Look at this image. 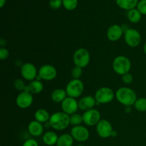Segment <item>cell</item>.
<instances>
[{
	"label": "cell",
	"mask_w": 146,
	"mask_h": 146,
	"mask_svg": "<svg viewBox=\"0 0 146 146\" xmlns=\"http://www.w3.org/2000/svg\"><path fill=\"white\" fill-rule=\"evenodd\" d=\"M115 98L124 106H132L136 101L135 91L129 87H121L115 91Z\"/></svg>",
	"instance_id": "6da1fadb"
},
{
	"label": "cell",
	"mask_w": 146,
	"mask_h": 146,
	"mask_svg": "<svg viewBox=\"0 0 146 146\" xmlns=\"http://www.w3.org/2000/svg\"><path fill=\"white\" fill-rule=\"evenodd\" d=\"M48 123L53 129L64 131L70 125V116L63 111L55 112L51 115Z\"/></svg>",
	"instance_id": "7a4b0ae2"
},
{
	"label": "cell",
	"mask_w": 146,
	"mask_h": 146,
	"mask_svg": "<svg viewBox=\"0 0 146 146\" xmlns=\"http://www.w3.org/2000/svg\"><path fill=\"white\" fill-rule=\"evenodd\" d=\"M112 68L115 74L123 76L130 72L131 69V61L125 56H118L113 61Z\"/></svg>",
	"instance_id": "3957f363"
},
{
	"label": "cell",
	"mask_w": 146,
	"mask_h": 146,
	"mask_svg": "<svg viewBox=\"0 0 146 146\" xmlns=\"http://www.w3.org/2000/svg\"><path fill=\"white\" fill-rule=\"evenodd\" d=\"M94 97L97 104H107L111 103L114 99L115 97V93H114L112 88L104 86L97 90Z\"/></svg>",
	"instance_id": "277c9868"
},
{
	"label": "cell",
	"mask_w": 146,
	"mask_h": 146,
	"mask_svg": "<svg viewBox=\"0 0 146 146\" xmlns=\"http://www.w3.org/2000/svg\"><path fill=\"white\" fill-rule=\"evenodd\" d=\"M65 90L68 96L77 98L84 93V84L81 80L73 78L67 84Z\"/></svg>",
	"instance_id": "5b68a950"
},
{
	"label": "cell",
	"mask_w": 146,
	"mask_h": 146,
	"mask_svg": "<svg viewBox=\"0 0 146 146\" xmlns=\"http://www.w3.org/2000/svg\"><path fill=\"white\" fill-rule=\"evenodd\" d=\"M91 60L90 53L86 48H79L76 49L73 56V61L76 66L84 68L88 65Z\"/></svg>",
	"instance_id": "8992f818"
},
{
	"label": "cell",
	"mask_w": 146,
	"mask_h": 146,
	"mask_svg": "<svg viewBox=\"0 0 146 146\" xmlns=\"http://www.w3.org/2000/svg\"><path fill=\"white\" fill-rule=\"evenodd\" d=\"M124 40L127 45L131 48L138 46L141 42V35L138 30L130 28L124 32Z\"/></svg>",
	"instance_id": "52a82bcc"
},
{
	"label": "cell",
	"mask_w": 146,
	"mask_h": 146,
	"mask_svg": "<svg viewBox=\"0 0 146 146\" xmlns=\"http://www.w3.org/2000/svg\"><path fill=\"white\" fill-rule=\"evenodd\" d=\"M21 76L24 79L29 81H32L36 79L38 71H37L36 67L30 62L24 63L21 66L20 68Z\"/></svg>",
	"instance_id": "ba28073f"
},
{
	"label": "cell",
	"mask_w": 146,
	"mask_h": 146,
	"mask_svg": "<svg viewBox=\"0 0 146 146\" xmlns=\"http://www.w3.org/2000/svg\"><path fill=\"white\" fill-rule=\"evenodd\" d=\"M114 131L112 124L106 119H101L96 125V132L98 136L101 138H108L112 137Z\"/></svg>",
	"instance_id": "9c48e42d"
},
{
	"label": "cell",
	"mask_w": 146,
	"mask_h": 146,
	"mask_svg": "<svg viewBox=\"0 0 146 146\" xmlns=\"http://www.w3.org/2000/svg\"><path fill=\"white\" fill-rule=\"evenodd\" d=\"M70 134L73 137L74 141L81 143L88 141L90 136V133L88 128L81 125L73 126Z\"/></svg>",
	"instance_id": "30bf717a"
},
{
	"label": "cell",
	"mask_w": 146,
	"mask_h": 146,
	"mask_svg": "<svg viewBox=\"0 0 146 146\" xmlns=\"http://www.w3.org/2000/svg\"><path fill=\"white\" fill-rule=\"evenodd\" d=\"M34 102L33 94L28 91H22L18 94L16 98V104L21 109L29 108Z\"/></svg>",
	"instance_id": "8fae6325"
},
{
	"label": "cell",
	"mask_w": 146,
	"mask_h": 146,
	"mask_svg": "<svg viewBox=\"0 0 146 146\" xmlns=\"http://www.w3.org/2000/svg\"><path fill=\"white\" fill-rule=\"evenodd\" d=\"M101 113L96 108L85 111L83 114V121L84 123L88 126L96 125L101 121Z\"/></svg>",
	"instance_id": "7c38bea8"
},
{
	"label": "cell",
	"mask_w": 146,
	"mask_h": 146,
	"mask_svg": "<svg viewBox=\"0 0 146 146\" xmlns=\"http://www.w3.org/2000/svg\"><path fill=\"white\" fill-rule=\"evenodd\" d=\"M38 75L41 79L46 81H53L57 76V70L54 66L50 64H45L40 67L38 69Z\"/></svg>",
	"instance_id": "4fadbf2b"
},
{
	"label": "cell",
	"mask_w": 146,
	"mask_h": 146,
	"mask_svg": "<svg viewBox=\"0 0 146 146\" xmlns=\"http://www.w3.org/2000/svg\"><path fill=\"white\" fill-rule=\"evenodd\" d=\"M61 109L63 112L71 115L72 114L76 113L78 108V101H76V98H71L68 96L62 103L61 104Z\"/></svg>",
	"instance_id": "5bb4252c"
},
{
	"label": "cell",
	"mask_w": 146,
	"mask_h": 146,
	"mask_svg": "<svg viewBox=\"0 0 146 146\" xmlns=\"http://www.w3.org/2000/svg\"><path fill=\"white\" fill-rule=\"evenodd\" d=\"M124 34L121 26L118 24H113L108 27L106 31V36L111 41H117L123 36Z\"/></svg>",
	"instance_id": "9a60e30c"
},
{
	"label": "cell",
	"mask_w": 146,
	"mask_h": 146,
	"mask_svg": "<svg viewBox=\"0 0 146 146\" xmlns=\"http://www.w3.org/2000/svg\"><path fill=\"white\" fill-rule=\"evenodd\" d=\"M96 104L97 102L95 99V97L91 96H86L79 100L78 108L85 112V111L94 108V106Z\"/></svg>",
	"instance_id": "2e32d148"
},
{
	"label": "cell",
	"mask_w": 146,
	"mask_h": 146,
	"mask_svg": "<svg viewBox=\"0 0 146 146\" xmlns=\"http://www.w3.org/2000/svg\"><path fill=\"white\" fill-rule=\"evenodd\" d=\"M44 125L38 121H31L28 125V131L29 134L34 137H39L44 133Z\"/></svg>",
	"instance_id": "e0dca14e"
},
{
	"label": "cell",
	"mask_w": 146,
	"mask_h": 146,
	"mask_svg": "<svg viewBox=\"0 0 146 146\" xmlns=\"http://www.w3.org/2000/svg\"><path fill=\"white\" fill-rule=\"evenodd\" d=\"M44 89V84L41 81L34 80L31 81L29 85H27L25 91L31 93V94H38L42 92Z\"/></svg>",
	"instance_id": "ac0fdd59"
},
{
	"label": "cell",
	"mask_w": 146,
	"mask_h": 146,
	"mask_svg": "<svg viewBox=\"0 0 146 146\" xmlns=\"http://www.w3.org/2000/svg\"><path fill=\"white\" fill-rule=\"evenodd\" d=\"M58 139V135L54 131H46L45 133L43 135L42 141L44 144L48 146H53L56 145L57 141Z\"/></svg>",
	"instance_id": "d6986e66"
},
{
	"label": "cell",
	"mask_w": 146,
	"mask_h": 146,
	"mask_svg": "<svg viewBox=\"0 0 146 146\" xmlns=\"http://www.w3.org/2000/svg\"><path fill=\"white\" fill-rule=\"evenodd\" d=\"M68 97L66 91L63 88H56L51 93V98L54 102L55 103H62L66 98Z\"/></svg>",
	"instance_id": "ffe728a7"
},
{
	"label": "cell",
	"mask_w": 146,
	"mask_h": 146,
	"mask_svg": "<svg viewBox=\"0 0 146 146\" xmlns=\"http://www.w3.org/2000/svg\"><path fill=\"white\" fill-rule=\"evenodd\" d=\"M115 2L121 9L129 11L133 9L136 8L139 1L138 0H115Z\"/></svg>",
	"instance_id": "44dd1931"
},
{
	"label": "cell",
	"mask_w": 146,
	"mask_h": 146,
	"mask_svg": "<svg viewBox=\"0 0 146 146\" xmlns=\"http://www.w3.org/2000/svg\"><path fill=\"white\" fill-rule=\"evenodd\" d=\"M50 117L51 115H50L49 113L44 108H39L34 113V118L36 121H38L41 123H46L48 122Z\"/></svg>",
	"instance_id": "7402d4cb"
},
{
	"label": "cell",
	"mask_w": 146,
	"mask_h": 146,
	"mask_svg": "<svg viewBox=\"0 0 146 146\" xmlns=\"http://www.w3.org/2000/svg\"><path fill=\"white\" fill-rule=\"evenodd\" d=\"M74 139L71 134L64 133L58 136L56 146H73Z\"/></svg>",
	"instance_id": "603a6c76"
},
{
	"label": "cell",
	"mask_w": 146,
	"mask_h": 146,
	"mask_svg": "<svg viewBox=\"0 0 146 146\" xmlns=\"http://www.w3.org/2000/svg\"><path fill=\"white\" fill-rule=\"evenodd\" d=\"M127 17H128V19L129 20V21H131V23L137 24V23H138L141 20L142 14L137 9V8H135L128 11Z\"/></svg>",
	"instance_id": "cb8c5ba5"
},
{
	"label": "cell",
	"mask_w": 146,
	"mask_h": 146,
	"mask_svg": "<svg viewBox=\"0 0 146 146\" xmlns=\"http://www.w3.org/2000/svg\"><path fill=\"white\" fill-rule=\"evenodd\" d=\"M70 116V125H73V126H77V125H80L82 123H84L83 121V115H81L79 113L72 114V115H69Z\"/></svg>",
	"instance_id": "d4e9b609"
},
{
	"label": "cell",
	"mask_w": 146,
	"mask_h": 146,
	"mask_svg": "<svg viewBox=\"0 0 146 146\" xmlns=\"http://www.w3.org/2000/svg\"><path fill=\"white\" fill-rule=\"evenodd\" d=\"M133 107L139 112L146 111V98H139L136 100Z\"/></svg>",
	"instance_id": "484cf974"
},
{
	"label": "cell",
	"mask_w": 146,
	"mask_h": 146,
	"mask_svg": "<svg viewBox=\"0 0 146 146\" xmlns=\"http://www.w3.org/2000/svg\"><path fill=\"white\" fill-rule=\"evenodd\" d=\"M63 6L68 11H73L78 6V0H63Z\"/></svg>",
	"instance_id": "4316f807"
},
{
	"label": "cell",
	"mask_w": 146,
	"mask_h": 146,
	"mask_svg": "<svg viewBox=\"0 0 146 146\" xmlns=\"http://www.w3.org/2000/svg\"><path fill=\"white\" fill-rule=\"evenodd\" d=\"M27 85L25 84L24 80L21 78H16L14 81V87L15 88V89H17V91H20V92H22V91H25V88Z\"/></svg>",
	"instance_id": "83f0119b"
},
{
	"label": "cell",
	"mask_w": 146,
	"mask_h": 146,
	"mask_svg": "<svg viewBox=\"0 0 146 146\" xmlns=\"http://www.w3.org/2000/svg\"><path fill=\"white\" fill-rule=\"evenodd\" d=\"M71 76L74 79H79L83 74V68L78 66H74L71 70Z\"/></svg>",
	"instance_id": "f1b7e54d"
},
{
	"label": "cell",
	"mask_w": 146,
	"mask_h": 146,
	"mask_svg": "<svg viewBox=\"0 0 146 146\" xmlns=\"http://www.w3.org/2000/svg\"><path fill=\"white\" fill-rule=\"evenodd\" d=\"M48 5L52 9H58L63 5V0H50Z\"/></svg>",
	"instance_id": "f546056e"
},
{
	"label": "cell",
	"mask_w": 146,
	"mask_h": 146,
	"mask_svg": "<svg viewBox=\"0 0 146 146\" xmlns=\"http://www.w3.org/2000/svg\"><path fill=\"white\" fill-rule=\"evenodd\" d=\"M137 9L142 15H146V0H141L137 5Z\"/></svg>",
	"instance_id": "4dcf8cb0"
},
{
	"label": "cell",
	"mask_w": 146,
	"mask_h": 146,
	"mask_svg": "<svg viewBox=\"0 0 146 146\" xmlns=\"http://www.w3.org/2000/svg\"><path fill=\"white\" fill-rule=\"evenodd\" d=\"M121 76H122L123 82L125 84H131L133 82V77L132 74H130V73L124 74V75Z\"/></svg>",
	"instance_id": "1f68e13d"
},
{
	"label": "cell",
	"mask_w": 146,
	"mask_h": 146,
	"mask_svg": "<svg viewBox=\"0 0 146 146\" xmlns=\"http://www.w3.org/2000/svg\"><path fill=\"white\" fill-rule=\"evenodd\" d=\"M9 56V51L5 47H1L0 48V58L1 60H6L8 58Z\"/></svg>",
	"instance_id": "d6a6232c"
},
{
	"label": "cell",
	"mask_w": 146,
	"mask_h": 146,
	"mask_svg": "<svg viewBox=\"0 0 146 146\" xmlns=\"http://www.w3.org/2000/svg\"><path fill=\"white\" fill-rule=\"evenodd\" d=\"M22 146H38V143L35 139L29 138L24 141Z\"/></svg>",
	"instance_id": "836d02e7"
},
{
	"label": "cell",
	"mask_w": 146,
	"mask_h": 146,
	"mask_svg": "<svg viewBox=\"0 0 146 146\" xmlns=\"http://www.w3.org/2000/svg\"><path fill=\"white\" fill-rule=\"evenodd\" d=\"M121 28H122V29H123V32H125V31H126L128 29H130L129 27H128V26L127 25V24H123V25L121 26Z\"/></svg>",
	"instance_id": "e575fe53"
},
{
	"label": "cell",
	"mask_w": 146,
	"mask_h": 146,
	"mask_svg": "<svg viewBox=\"0 0 146 146\" xmlns=\"http://www.w3.org/2000/svg\"><path fill=\"white\" fill-rule=\"evenodd\" d=\"M132 109H131V106H125V111L127 113H129L130 112H131Z\"/></svg>",
	"instance_id": "d590c367"
},
{
	"label": "cell",
	"mask_w": 146,
	"mask_h": 146,
	"mask_svg": "<svg viewBox=\"0 0 146 146\" xmlns=\"http://www.w3.org/2000/svg\"><path fill=\"white\" fill-rule=\"evenodd\" d=\"M6 1H7V0H0V7L1 8L4 7V6L6 4Z\"/></svg>",
	"instance_id": "8d00e7d4"
},
{
	"label": "cell",
	"mask_w": 146,
	"mask_h": 146,
	"mask_svg": "<svg viewBox=\"0 0 146 146\" xmlns=\"http://www.w3.org/2000/svg\"><path fill=\"white\" fill-rule=\"evenodd\" d=\"M143 51H144V54L146 55V41L143 45Z\"/></svg>",
	"instance_id": "74e56055"
},
{
	"label": "cell",
	"mask_w": 146,
	"mask_h": 146,
	"mask_svg": "<svg viewBox=\"0 0 146 146\" xmlns=\"http://www.w3.org/2000/svg\"><path fill=\"white\" fill-rule=\"evenodd\" d=\"M117 135V132L115 131H114L113 132V134H112V137H115Z\"/></svg>",
	"instance_id": "f35d334b"
},
{
	"label": "cell",
	"mask_w": 146,
	"mask_h": 146,
	"mask_svg": "<svg viewBox=\"0 0 146 146\" xmlns=\"http://www.w3.org/2000/svg\"><path fill=\"white\" fill-rule=\"evenodd\" d=\"M76 146H85V145H82V144H79V145H77Z\"/></svg>",
	"instance_id": "ab89813d"
}]
</instances>
